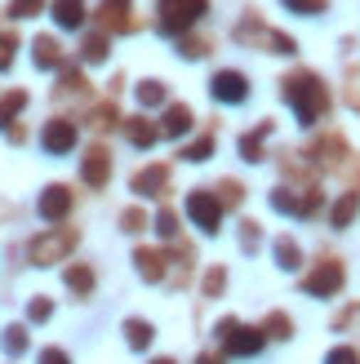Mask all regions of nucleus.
<instances>
[{
    "label": "nucleus",
    "instance_id": "1",
    "mask_svg": "<svg viewBox=\"0 0 360 364\" xmlns=\"http://www.w3.org/2000/svg\"><path fill=\"white\" fill-rule=\"evenodd\" d=\"M280 94L294 107L298 124H316L320 116H325V107H329L325 85H320V76H312V71H290V76L280 80Z\"/></svg>",
    "mask_w": 360,
    "mask_h": 364
},
{
    "label": "nucleus",
    "instance_id": "2",
    "mask_svg": "<svg viewBox=\"0 0 360 364\" xmlns=\"http://www.w3.org/2000/svg\"><path fill=\"white\" fill-rule=\"evenodd\" d=\"M205 9H209V0H160V18H156V27L165 31V36H183Z\"/></svg>",
    "mask_w": 360,
    "mask_h": 364
},
{
    "label": "nucleus",
    "instance_id": "3",
    "mask_svg": "<svg viewBox=\"0 0 360 364\" xmlns=\"http://www.w3.org/2000/svg\"><path fill=\"white\" fill-rule=\"evenodd\" d=\"M71 249H76V231H71V227H49L45 235H36V240H31V262L36 267H49V262H58L63 258V253H71Z\"/></svg>",
    "mask_w": 360,
    "mask_h": 364
},
{
    "label": "nucleus",
    "instance_id": "4",
    "mask_svg": "<svg viewBox=\"0 0 360 364\" xmlns=\"http://www.w3.org/2000/svg\"><path fill=\"white\" fill-rule=\"evenodd\" d=\"M218 338H223L227 355H258L263 342H267L263 329H249V324H240V320H218Z\"/></svg>",
    "mask_w": 360,
    "mask_h": 364
},
{
    "label": "nucleus",
    "instance_id": "5",
    "mask_svg": "<svg viewBox=\"0 0 360 364\" xmlns=\"http://www.w3.org/2000/svg\"><path fill=\"white\" fill-rule=\"evenodd\" d=\"M187 218L205 235H213V231H218V223H223V200L213 196V191H191L187 196Z\"/></svg>",
    "mask_w": 360,
    "mask_h": 364
},
{
    "label": "nucleus",
    "instance_id": "6",
    "mask_svg": "<svg viewBox=\"0 0 360 364\" xmlns=\"http://www.w3.org/2000/svg\"><path fill=\"white\" fill-rule=\"evenodd\" d=\"M343 280H347V271H343V262H334V258H325L307 280H302V289H307L312 298H334L338 289H343Z\"/></svg>",
    "mask_w": 360,
    "mask_h": 364
},
{
    "label": "nucleus",
    "instance_id": "7",
    "mask_svg": "<svg viewBox=\"0 0 360 364\" xmlns=\"http://www.w3.org/2000/svg\"><path fill=\"white\" fill-rule=\"evenodd\" d=\"M272 209H280V213H290V218H312L316 209H320V191H302V196H294L290 187H276L272 191Z\"/></svg>",
    "mask_w": 360,
    "mask_h": 364
},
{
    "label": "nucleus",
    "instance_id": "8",
    "mask_svg": "<svg viewBox=\"0 0 360 364\" xmlns=\"http://www.w3.org/2000/svg\"><path fill=\"white\" fill-rule=\"evenodd\" d=\"M41 142H45L49 156H71V151H76V124H71V120H45Z\"/></svg>",
    "mask_w": 360,
    "mask_h": 364
},
{
    "label": "nucleus",
    "instance_id": "9",
    "mask_svg": "<svg viewBox=\"0 0 360 364\" xmlns=\"http://www.w3.org/2000/svg\"><path fill=\"white\" fill-rule=\"evenodd\" d=\"M209 94L218 98V102H231V107H236V102L249 98V80L240 76V71H218V76L209 80Z\"/></svg>",
    "mask_w": 360,
    "mask_h": 364
},
{
    "label": "nucleus",
    "instance_id": "10",
    "mask_svg": "<svg viewBox=\"0 0 360 364\" xmlns=\"http://www.w3.org/2000/svg\"><path fill=\"white\" fill-rule=\"evenodd\" d=\"M107 173H112V156H107V147H89L85 160H80V178L89 182V187H102Z\"/></svg>",
    "mask_w": 360,
    "mask_h": 364
},
{
    "label": "nucleus",
    "instance_id": "11",
    "mask_svg": "<svg viewBox=\"0 0 360 364\" xmlns=\"http://www.w3.org/2000/svg\"><path fill=\"white\" fill-rule=\"evenodd\" d=\"M165 187H169V169H165V165H147V169H138V173H134V191H138V196H147V200L165 196Z\"/></svg>",
    "mask_w": 360,
    "mask_h": 364
},
{
    "label": "nucleus",
    "instance_id": "12",
    "mask_svg": "<svg viewBox=\"0 0 360 364\" xmlns=\"http://www.w3.org/2000/svg\"><path fill=\"white\" fill-rule=\"evenodd\" d=\"M67 209H71V191L67 187H45L41 191V218L58 223V218H67Z\"/></svg>",
    "mask_w": 360,
    "mask_h": 364
},
{
    "label": "nucleus",
    "instance_id": "13",
    "mask_svg": "<svg viewBox=\"0 0 360 364\" xmlns=\"http://www.w3.org/2000/svg\"><path fill=\"white\" fill-rule=\"evenodd\" d=\"M191 107H183V102H174L169 107V112H165V120H160V134H165V138H183L187 129H191Z\"/></svg>",
    "mask_w": 360,
    "mask_h": 364
},
{
    "label": "nucleus",
    "instance_id": "14",
    "mask_svg": "<svg viewBox=\"0 0 360 364\" xmlns=\"http://www.w3.org/2000/svg\"><path fill=\"white\" fill-rule=\"evenodd\" d=\"M125 138H129L134 147H152V142L160 138V124L147 120V116H134V120H125Z\"/></svg>",
    "mask_w": 360,
    "mask_h": 364
},
{
    "label": "nucleus",
    "instance_id": "15",
    "mask_svg": "<svg viewBox=\"0 0 360 364\" xmlns=\"http://www.w3.org/2000/svg\"><path fill=\"white\" fill-rule=\"evenodd\" d=\"M134 262H138L142 280H165V253H160V249H138Z\"/></svg>",
    "mask_w": 360,
    "mask_h": 364
},
{
    "label": "nucleus",
    "instance_id": "16",
    "mask_svg": "<svg viewBox=\"0 0 360 364\" xmlns=\"http://www.w3.org/2000/svg\"><path fill=\"white\" fill-rule=\"evenodd\" d=\"M102 23L107 27H120V31H129L134 27V18H129V0H102Z\"/></svg>",
    "mask_w": 360,
    "mask_h": 364
},
{
    "label": "nucleus",
    "instance_id": "17",
    "mask_svg": "<svg viewBox=\"0 0 360 364\" xmlns=\"http://www.w3.org/2000/svg\"><path fill=\"white\" fill-rule=\"evenodd\" d=\"M58 27H85V0H53Z\"/></svg>",
    "mask_w": 360,
    "mask_h": 364
},
{
    "label": "nucleus",
    "instance_id": "18",
    "mask_svg": "<svg viewBox=\"0 0 360 364\" xmlns=\"http://www.w3.org/2000/svg\"><path fill=\"white\" fill-rule=\"evenodd\" d=\"M356 209H360V200L347 191V196H338V205L329 209V227L334 231H343V227H351V218H356Z\"/></svg>",
    "mask_w": 360,
    "mask_h": 364
},
{
    "label": "nucleus",
    "instance_id": "19",
    "mask_svg": "<svg viewBox=\"0 0 360 364\" xmlns=\"http://www.w3.org/2000/svg\"><path fill=\"white\" fill-rule=\"evenodd\" d=\"M63 63V45L53 41V36H36V67H58Z\"/></svg>",
    "mask_w": 360,
    "mask_h": 364
},
{
    "label": "nucleus",
    "instance_id": "20",
    "mask_svg": "<svg viewBox=\"0 0 360 364\" xmlns=\"http://www.w3.org/2000/svg\"><path fill=\"white\" fill-rule=\"evenodd\" d=\"M267 134H272V124L263 120L254 134H245V138H240V156L249 160V165H258V160H263V138H267Z\"/></svg>",
    "mask_w": 360,
    "mask_h": 364
},
{
    "label": "nucleus",
    "instance_id": "21",
    "mask_svg": "<svg viewBox=\"0 0 360 364\" xmlns=\"http://www.w3.org/2000/svg\"><path fill=\"white\" fill-rule=\"evenodd\" d=\"M298 262H302V253L294 245V235H280V240H276V267L280 271H298Z\"/></svg>",
    "mask_w": 360,
    "mask_h": 364
},
{
    "label": "nucleus",
    "instance_id": "22",
    "mask_svg": "<svg viewBox=\"0 0 360 364\" xmlns=\"http://www.w3.org/2000/svg\"><path fill=\"white\" fill-rule=\"evenodd\" d=\"M152 333H156V329H152L147 320H125V338H129L134 351H147V347H152Z\"/></svg>",
    "mask_w": 360,
    "mask_h": 364
},
{
    "label": "nucleus",
    "instance_id": "23",
    "mask_svg": "<svg viewBox=\"0 0 360 364\" xmlns=\"http://www.w3.org/2000/svg\"><path fill=\"white\" fill-rule=\"evenodd\" d=\"M80 58L85 63H102L107 58V36L102 31H89L85 41H80Z\"/></svg>",
    "mask_w": 360,
    "mask_h": 364
},
{
    "label": "nucleus",
    "instance_id": "24",
    "mask_svg": "<svg viewBox=\"0 0 360 364\" xmlns=\"http://www.w3.org/2000/svg\"><path fill=\"white\" fill-rule=\"evenodd\" d=\"M23 107H27V94L23 89H9V94L0 98V129H9V116H18Z\"/></svg>",
    "mask_w": 360,
    "mask_h": 364
},
{
    "label": "nucleus",
    "instance_id": "25",
    "mask_svg": "<svg viewBox=\"0 0 360 364\" xmlns=\"http://www.w3.org/2000/svg\"><path fill=\"white\" fill-rule=\"evenodd\" d=\"M67 289H71V294H80V298H85L89 289H94V267H80V262H76V267L67 271Z\"/></svg>",
    "mask_w": 360,
    "mask_h": 364
},
{
    "label": "nucleus",
    "instance_id": "26",
    "mask_svg": "<svg viewBox=\"0 0 360 364\" xmlns=\"http://www.w3.org/2000/svg\"><path fill=\"white\" fill-rule=\"evenodd\" d=\"M0 347H5V355H23L27 351V329L23 324H9L5 338H0Z\"/></svg>",
    "mask_w": 360,
    "mask_h": 364
},
{
    "label": "nucleus",
    "instance_id": "27",
    "mask_svg": "<svg viewBox=\"0 0 360 364\" xmlns=\"http://www.w3.org/2000/svg\"><path fill=\"white\" fill-rule=\"evenodd\" d=\"M138 102L142 107H160V102H165V85H160V80H142L138 85Z\"/></svg>",
    "mask_w": 360,
    "mask_h": 364
},
{
    "label": "nucleus",
    "instance_id": "28",
    "mask_svg": "<svg viewBox=\"0 0 360 364\" xmlns=\"http://www.w3.org/2000/svg\"><path fill=\"white\" fill-rule=\"evenodd\" d=\"M209 156H213V138H209V134L183 147V160H196V165H201V160H209Z\"/></svg>",
    "mask_w": 360,
    "mask_h": 364
},
{
    "label": "nucleus",
    "instance_id": "29",
    "mask_svg": "<svg viewBox=\"0 0 360 364\" xmlns=\"http://www.w3.org/2000/svg\"><path fill=\"white\" fill-rule=\"evenodd\" d=\"M263 333H267V338H290V316H285V311H272V316H267V324H263Z\"/></svg>",
    "mask_w": 360,
    "mask_h": 364
},
{
    "label": "nucleus",
    "instance_id": "30",
    "mask_svg": "<svg viewBox=\"0 0 360 364\" xmlns=\"http://www.w3.org/2000/svg\"><path fill=\"white\" fill-rule=\"evenodd\" d=\"M285 9H294V14H307V18H316V14H325V9H329V0H285Z\"/></svg>",
    "mask_w": 360,
    "mask_h": 364
},
{
    "label": "nucleus",
    "instance_id": "31",
    "mask_svg": "<svg viewBox=\"0 0 360 364\" xmlns=\"http://www.w3.org/2000/svg\"><path fill=\"white\" fill-rule=\"evenodd\" d=\"M45 9V0H9V18H36Z\"/></svg>",
    "mask_w": 360,
    "mask_h": 364
},
{
    "label": "nucleus",
    "instance_id": "32",
    "mask_svg": "<svg viewBox=\"0 0 360 364\" xmlns=\"http://www.w3.org/2000/svg\"><path fill=\"white\" fill-rule=\"evenodd\" d=\"M89 124H94V129H112V124H116L112 102H98V107H94V116H89Z\"/></svg>",
    "mask_w": 360,
    "mask_h": 364
},
{
    "label": "nucleus",
    "instance_id": "33",
    "mask_svg": "<svg viewBox=\"0 0 360 364\" xmlns=\"http://www.w3.org/2000/svg\"><path fill=\"white\" fill-rule=\"evenodd\" d=\"M53 316V302L49 298H31V306H27V320H36V324H45Z\"/></svg>",
    "mask_w": 360,
    "mask_h": 364
},
{
    "label": "nucleus",
    "instance_id": "34",
    "mask_svg": "<svg viewBox=\"0 0 360 364\" xmlns=\"http://www.w3.org/2000/svg\"><path fill=\"white\" fill-rule=\"evenodd\" d=\"M156 231L165 235V240H174V235H178V218H174L169 209H160V213H156Z\"/></svg>",
    "mask_w": 360,
    "mask_h": 364
},
{
    "label": "nucleus",
    "instance_id": "35",
    "mask_svg": "<svg viewBox=\"0 0 360 364\" xmlns=\"http://www.w3.org/2000/svg\"><path fill=\"white\" fill-rule=\"evenodd\" d=\"M223 284H227V271H223V267H213L209 276H205V294H209V298H218V294H223Z\"/></svg>",
    "mask_w": 360,
    "mask_h": 364
},
{
    "label": "nucleus",
    "instance_id": "36",
    "mask_svg": "<svg viewBox=\"0 0 360 364\" xmlns=\"http://www.w3.org/2000/svg\"><path fill=\"white\" fill-rule=\"evenodd\" d=\"M142 227H147L142 209H125V213H120V231H142Z\"/></svg>",
    "mask_w": 360,
    "mask_h": 364
},
{
    "label": "nucleus",
    "instance_id": "37",
    "mask_svg": "<svg viewBox=\"0 0 360 364\" xmlns=\"http://www.w3.org/2000/svg\"><path fill=\"white\" fill-rule=\"evenodd\" d=\"M240 249H245V253L258 249V223H240Z\"/></svg>",
    "mask_w": 360,
    "mask_h": 364
},
{
    "label": "nucleus",
    "instance_id": "38",
    "mask_svg": "<svg viewBox=\"0 0 360 364\" xmlns=\"http://www.w3.org/2000/svg\"><path fill=\"white\" fill-rule=\"evenodd\" d=\"M325 364H360V355H356L351 347H334V351L325 355Z\"/></svg>",
    "mask_w": 360,
    "mask_h": 364
},
{
    "label": "nucleus",
    "instance_id": "39",
    "mask_svg": "<svg viewBox=\"0 0 360 364\" xmlns=\"http://www.w3.org/2000/svg\"><path fill=\"white\" fill-rule=\"evenodd\" d=\"M223 205H240V200H245V187H240V182H223Z\"/></svg>",
    "mask_w": 360,
    "mask_h": 364
},
{
    "label": "nucleus",
    "instance_id": "40",
    "mask_svg": "<svg viewBox=\"0 0 360 364\" xmlns=\"http://www.w3.org/2000/svg\"><path fill=\"white\" fill-rule=\"evenodd\" d=\"M205 53H209V45H205V41H191V36L183 41V58H205Z\"/></svg>",
    "mask_w": 360,
    "mask_h": 364
},
{
    "label": "nucleus",
    "instance_id": "41",
    "mask_svg": "<svg viewBox=\"0 0 360 364\" xmlns=\"http://www.w3.org/2000/svg\"><path fill=\"white\" fill-rule=\"evenodd\" d=\"M14 49H18V41H9V36H0V71H5V67L14 63Z\"/></svg>",
    "mask_w": 360,
    "mask_h": 364
},
{
    "label": "nucleus",
    "instance_id": "42",
    "mask_svg": "<svg viewBox=\"0 0 360 364\" xmlns=\"http://www.w3.org/2000/svg\"><path fill=\"white\" fill-rule=\"evenodd\" d=\"M41 364H71V360H67V351H58V347H45V351H41Z\"/></svg>",
    "mask_w": 360,
    "mask_h": 364
},
{
    "label": "nucleus",
    "instance_id": "43",
    "mask_svg": "<svg viewBox=\"0 0 360 364\" xmlns=\"http://www.w3.org/2000/svg\"><path fill=\"white\" fill-rule=\"evenodd\" d=\"M152 364H174V360H152Z\"/></svg>",
    "mask_w": 360,
    "mask_h": 364
},
{
    "label": "nucleus",
    "instance_id": "44",
    "mask_svg": "<svg viewBox=\"0 0 360 364\" xmlns=\"http://www.w3.org/2000/svg\"><path fill=\"white\" fill-rule=\"evenodd\" d=\"M196 364H213V360H196Z\"/></svg>",
    "mask_w": 360,
    "mask_h": 364
}]
</instances>
